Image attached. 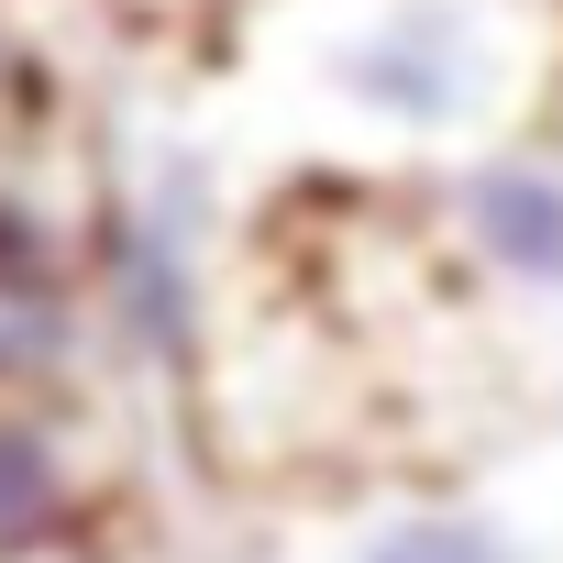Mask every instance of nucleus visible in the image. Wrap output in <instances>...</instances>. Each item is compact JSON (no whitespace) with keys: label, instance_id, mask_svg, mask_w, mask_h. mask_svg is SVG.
Here are the masks:
<instances>
[{"label":"nucleus","instance_id":"nucleus-1","mask_svg":"<svg viewBox=\"0 0 563 563\" xmlns=\"http://www.w3.org/2000/svg\"><path fill=\"white\" fill-rule=\"evenodd\" d=\"M188 100L243 188L420 199L563 133V0H232Z\"/></svg>","mask_w":563,"mask_h":563},{"label":"nucleus","instance_id":"nucleus-2","mask_svg":"<svg viewBox=\"0 0 563 563\" xmlns=\"http://www.w3.org/2000/svg\"><path fill=\"white\" fill-rule=\"evenodd\" d=\"M100 221H89V321L111 354V387L188 398L210 376L221 332V243L243 210V177L199 100H133L100 144Z\"/></svg>","mask_w":563,"mask_h":563},{"label":"nucleus","instance_id":"nucleus-3","mask_svg":"<svg viewBox=\"0 0 563 563\" xmlns=\"http://www.w3.org/2000/svg\"><path fill=\"white\" fill-rule=\"evenodd\" d=\"M133 541V431L111 387L0 398V563Z\"/></svg>","mask_w":563,"mask_h":563},{"label":"nucleus","instance_id":"nucleus-4","mask_svg":"<svg viewBox=\"0 0 563 563\" xmlns=\"http://www.w3.org/2000/svg\"><path fill=\"white\" fill-rule=\"evenodd\" d=\"M265 563H563L497 475H376L343 497H310Z\"/></svg>","mask_w":563,"mask_h":563},{"label":"nucleus","instance_id":"nucleus-5","mask_svg":"<svg viewBox=\"0 0 563 563\" xmlns=\"http://www.w3.org/2000/svg\"><path fill=\"white\" fill-rule=\"evenodd\" d=\"M409 210H420V243L475 299L519 321H563V133H530L464 177H431Z\"/></svg>","mask_w":563,"mask_h":563},{"label":"nucleus","instance_id":"nucleus-6","mask_svg":"<svg viewBox=\"0 0 563 563\" xmlns=\"http://www.w3.org/2000/svg\"><path fill=\"white\" fill-rule=\"evenodd\" d=\"M89 387H111V354H100L89 299H23V288H0V398H89Z\"/></svg>","mask_w":563,"mask_h":563},{"label":"nucleus","instance_id":"nucleus-7","mask_svg":"<svg viewBox=\"0 0 563 563\" xmlns=\"http://www.w3.org/2000/svg\"><path fill=\"white\" fill-rule=\"evenodd\" d=\"M0 144H67V56L23 0H0Z\"/></svg>","mask_w":563,"mask_h":563},{"label":"nucleus","instance_id":"nucleus-8","mask_svg":"<svg viewBox=\"0 0 563 563\" xmlns=\"http://www.w3.org/2000/svg\"><path fill=\"white\" fill-rule=\"evenodd\" d=\"M486 475H497V486L519 497V519H530V530L563 552V431H541L530 453H508V464H486Z\"/></svg>","mask_w":563,"mask_h":563},{"label":"nucleus","instance_id":"nucleus-9","mask_svg":"<svg viewBox=\"0 0 563 563\" xmlns=\"http://www.w3.org/2000/svg\"><path fill=\"white\" fill-rule=\"evenodd\" d=\"M45 563H166V552L133 530V541H100V552H45Z\"/></svg>","mask_w":563,"mask_h":563},{"label":"nucleus","instance_id":"nucleus-10","mask_svg":"<svg viewBox=\"0 0 563 563\" xmlns=\"http://www.w3.org/2000/svg\"><path fill=\"white\" fill-rule=\"evenodd\" d=\"M133 12H188V23H199V34H210V23H221V12H232V0H133Z\"/></svg>","mask_w":563,"mask_h":563}]
</instances>
